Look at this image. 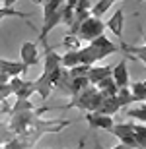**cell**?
Instances as JSON below:
<instances>
[{"label":"cell","instance_id":"cell-15","mask_svg":"<svg viewBox=\"0 0 146 149\" xmlns=\"http://www.w3.org/2000/svg\"><path fill=\"white\" fill-rule=\"evenodd\" d=\"M96 87H97V91L101 93V97H113V95L117 93V85H115V81H113L111 76L101 77L99 81L96 83Z\"/></svg>","mask_w":146,"mask_h":149},{"label":"cell","instance_id":"cell-24","mask_svg":"<svg viewBox=\"0 0 146 149\" xmlns=\"http://www.w3.org/2000/svg\"><path fill=\"white\" fill-rule=\"evenodd\" d=\"M125 116L135 118V120H138V122H146V107L140 105L138 109H129V111L125 112Z\"/></svg>","mask_w":146,"mask_h":149},{"label":"cell","instance_id":"cell-6","mask_svg":"<svg viewBox=\"0 0 146 149\" xmlns=\"http://www.w3.org/2000/svg\"><path fill=\"white\" fill-rule=\"evenodd\" d=\"M12 89V95L16 99H29L31 95L35 93V81H29V79H23L22 76H12L8 79Z\"/></svg>","mask_w":146,"mask_h":149},{"label":"cell","instance_id":"cell-12","mask_svg":"<svg viewBox=\"0 0 146 149\" xmlns=\"http://www.w3.org/2000/svg\"><path fill=\"white\" fill-rule=\"evenodd\" d=\"M123 23H125V16H123V10L119 8V10H115V14L105 22V27L109 29V31H113L115 37L121 39V35H123Z\"/></svg>","mask_w":146,"mask_h":149},{"label":"cell","instance_id":"cell-16","mask_svg":"<svg viewBox=\"0 0 146 149\" xmlns=\"http://www.w3.org/2000/svg\"><path fill=\"white\" fill-rule=\"evenodd\" d=\"M62 4L64 0H43V19L55 16V14H62Z\"/></svg>","mask_w":146,"mask_h":149},{"label":"cell","instance_id":"cell-22","mask_svg":"<svg viewBox=\"0 0 146 149\" xmlns=\"http://www.w3.org/2000/svg\"><path fill=\"white\" fill-rule=\"evenodd\" d=\"M115 97H117L121 109H123V107H127V105H130V103H135V99H133V95H130V91H129V85H127V87H117Z\"/></svg>","mask_w":146,"mask_h":149},{"label":"cell","instance_id":"cell-3","mask_svg":"<svg viewBox=\"0 0 146 149\" xmlns=\"http://www.w3.org/2000/svg\"><path fill=\"white\" fill-rule=\"evenodd\" d=\"M115 50H117V45L101 33L92 41H88L86 47H80L76 50V56H78V64H96V62L103 60L105 56L113 54Z\"/></svg>","mask_w":146,"mask_h":149},{"label":"cell","instance_id":"cell-18","mask_svg":"<svg viewBox=\"0 0 146 149\" xmlns=\"http://www.w3.org/2000/svg\"><path fill=\"white\" fill-rule=\"evenodd\" d=\"M88 77L86 76H76V77H70L68 79V97H72V95H76L80 91V89H84L86 85H88Z\"/></svg>","mask_w":146,"mask_h":149},{"label":"cell","instance_id":"cell-25","mask_svg":"<svg viewBox=\"0 0 146 149\" xmlns=\"http://www.w3.org/2000/svg\"><path fill=\"white\" fill-rule=\"evenodd\" d=\"M2 2V6H14L16 4V0H0Z\"/></svg>","mask_w":146,"mask_h":149},{"label":"cell","instance_id":"cell-5","mask_svg":"<svg viewBox=\"0 0 146 149\" xmlns=\"http://www.w3.org/2000/svg\"><path fill=\"white\" fill-rule=\"evenodd\" d=\"M105 31V23L101 22V17H96V16H88L84 19V22L78 25V29H76V35H78V39L82 41V43H88V41H92L94 37H97V35H101Z\"/></svg>","mask_w":146,"mask_h":149},{"label":"cell","instance_id":"cell-21","mask_svg":"<svg viewBox=\"0 0 146 149\" xmlns=\"http://www.w3.org/2000/svg\"><path fill=\"white\" fill-rule=\"evenodd\" d=\"M115 2H117V0H97V4L90 8V14H92V16H96V17H101L113 4H115Z\"/></svg>","mask_w":146,"mask_h":149},{"label":"cell","instance_id":"cell-8","mask_svg":"<svg viewBox=\"0 0 146 149\" xmlns=\"http://www.w3.org/2000/svg\"><path fill=\"white\" fill-rule=\"evenodd\" d=\"M86 122H88V126L92 130H109L113 126V118L109 114H99L96 111H88L84 114Z\"/></svg>","mask_w":146,"mask_h":149},{"label":"cell","instance_id":"cell-19","mask_svg":"<svg viewBox=\"0 0 146 149\" xmlns=\"http://www.w3.org/2000/svg\"><path fill=\"white\" fill-rule=\"evenodd\" d=\"M61 47H62V49H66V50H78L80 47H82V41L78 39V35L66 33L64 37H62V41H61Z\"/></svg>","mask_w":146,"mask_h":149},{"label":"cell","instance_id":"cell-17","mask_svg":"<svg viewBox=\"0 0 146 149\" xmlns=\"http://www.w3.org/2000/svg\"><path fill=\"white\" fill-rule=\"evenodd\" d=\"M130 130H133V136H135L136 143H138V149L140 147H146V126L144 122H133V118H130Z\"/></svg>","mask_w":146,"mask_h":149},{"label":"cell","instance_id":"cell-23","mask_svg":"<svg viewBox=\"0 0 146 149\" xmlns=\"http://www.w3.org/2000/svg\"><path fill=\"white\" fill-rule=\"evenodd\" d=\"M14 138H16V134L10 130V126H6V124L0 122V147H6V143L12 141Z\"/></svg>","mask_w":146,"mask_h":149},{"label":"cell","instance_id":"cell-7","mask_svg":"<svg viewBox=\"0 0 146 149\" xmlns=\"http://www.w3.org/2000/svg\"><path fill=\"white\" fill-rule=\"evenodd\" d=\"M107 132L113 134L115 138H119V141H121L123 147H135V149H138V143H136L135 136H133V130H130V122H127V124H115V122H113V126L109 128Z\"/></svg>","mask_w":146,"mask_h":149},{"label":"cell","instance_id":"cell-26","mask_svg":"<svg viewBox=\"0 0 146 149\" xmlns=\"http://www.w3.org/2000/svg\"><path fill=\"white\" fill-rule=\"evenodd\" d=\"M33 4H43V0H31Z\"/></svg>","mask_w":146,"mask_h":149},{"label":"cell","instance_id":"cell-11","mask_svg":"<svg viewBox=\"0 0 146 149\" xmlns=\"http://www.w3.org/2000/svg\"><path fill=\"white\" fill-rule=\"evenodd\" d=\"M111 77L117 87H127L129 85V70H127V62L121 60L115 68H111Z\"/></svg>","mask_w":146,"mask_h":149},{"label":"cell","instance_id":"cell-10","mask_svg":"<svg viewBox=\"0 0 146 149\" xmlns=\"http://www.w3.org/2000/svg\"><path fill=\"white\" fill-rule=\"evenodd\" d=\"M121 50L125 52L127 58H130V60H138L140 64H146V47L144 45L133 47V45H127V43L121 41Z\"/></svg>","mask_w":146,"mask_h":149},{"label":"cell","instance_id":"cell-20","mask_svg":"<svg viewBox=\"0 0 146 149\" xmlns=\"http://www.w3.org/2000/svg\"><path fill=\"white\" fill-rule=\"evenodd\" d=\"M129 91H130V95H133V99L142 103V101L146 99V81H135V83H130Z\"/></svg>","mask_w":146,"mask_h":149},{"label":"cell","instance_id":"cell-14","mask_svg":"<svg viewBox=\"0 0 146 149\" xmlns=\"http://www.w3.org/2000/svg\"><path fill=\"white\" fill-rule=\"evenodd\" d=\"M105 76H111V66H96V64H92L88 68V74H86V77H88V81L92 85H96L101 77H105Z\"/></svg>","mask_w":146,"mask_h":149},{"label":"cell","instance_id":"cell-4","mask_svg":"<svg viewBox=\"0 0 146 149\" xmlns=\"http://www.w3.org/2000/svg\"><path fill=\"white\" fill-rule=\"evenodd\" d=\"M101 93L97 91L96 85H92V83H88L84 89H80L76 95H72L70 97V103L68 105H64L62 109H80V111H97V107H99L101 103Z\"/></svg>","mask_w":146,"mask_h":149},{"label":"cell","instance_id":"cell-2","mask_svg":"<svg viewBox=\"0 0 146 149\" xmlns=\"http://www.w3.org/2000/svg\"><path fill=\"white\" fill-rule=\"evenodd\" d=\"M61 72H62L61 54H56L55 50L49 47L47 49V54H45V70L35 79V93H39L43 101L49 99V95L53 93L55 83L59 79V76H61Z\"/></svg>","mask_w":146,"mask_h":149},{"label":"cell","instance_id":"cell-1","mask_svg":"<svg viewBox=\"0 0 146 149\" xmlns=\"http://www.w3.org/2000/svg\"><path fill=\"white\" fill-rule=\"evenodd\" d=\"M49 111H51L49 107H39V109L35 107V111L31 114V118L28 120L25 128L16 136L20 139L22 147H33L41 139L43 134H51V132L55 134V132H61L62 128L70 126V120H43L41 114H45Z\"/></svg>","mask_w":146,"mask_h":149},{"label":"cell","instance_id":"cell-13","mask_svg":"<svg viewBox=\"0 0 146 149\" xmlns=\"http://www.w3.org/2000/svg\"><path fill=\"white\" fill-rule=\"evenodd\" d=\"M0 70L12 77V76H23L28 72V66L22 64V62H12V60H2L0 58Z\"/></svg>","mask_w":146,"mask_h":149},{"label":"cell","instance_id":"cell-9","mask_svg":"<svg viewBox=\"0 0 146 149\" xmlns=\"http://www.w3.org/2000/svg\"><path fill=\"white\" fill-rule=\"evenodd\" d=\"M20 54H22V64H25L28 68L37 66L39 64V52H37V45L31 43V41H25L20 49Z\"/></svg>","mask_w":146,"mask_h":149}]
</instances>
